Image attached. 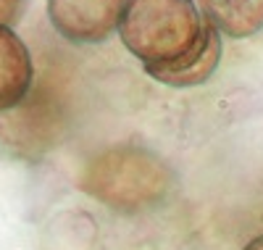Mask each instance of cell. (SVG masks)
<instances>
[{"instance_id":"7a4b0ae2","label":"cell","mask_w":263,"mask_h":250,"mask_svg":"<svg viewBox=\"0 0 263 250\" xmlns=\"http://www.w3.org/2000/svg\"><path fill=\"white\" fill-rule=\"evenodd\" d=\"M82 187L111 208H142L161 198L166 169L153 155L135 148L108 150L90 164Z\"/></svg>"},{"instance_id":"5b68a950","label":"cell","mask_w":263,"mask_h":250,"mask_svg":"<svg viewBox=\"0 0 263 250\" xmlns=\"http://www.w3.org/2000/svg\"><path fill=\"white\" fill-rule=\"evenodd\" d=\"M205 21L234 40L253 37L263 29V0H197Z\"/></svg>"},{"instance_id":"277c9868","label":"cell","mask_w":263,"mask_h":250,"mask_svg":"<svg viewBox=\"0 0 263 250\" xmlns=\"http://www.w3.org/2000/svg\"><path fill=\"white\" fill-rule=\"evenodd\" d=\"M32 79L34 66L29 48L11 27H0V113L21 105Z\"/></svg>"},{"instance_id":"6da1fadb","label":"cell","mask_w":263,"mask_h":250,"mask_svg":"<svg viewBox=\"0 0 263 250\" xmlns=\"http://www.w3.org/2000/svg\"><path fill=\"white\" fill-rule=\"evenodd\" d=\"M119 34L145 74L168 87L203 84L221 61V34L192 0H126Z\"/></svg>"},{"instance_id":"8992f818","label":"cell","mask_w":263,"mask_h":250,"mask_svg":"<svg viewBox=\"0 0 263 250\" xmlns=\"http://www.w3.org/2000/svg\"><path fill=\"white\" fill-rule=\"evenodd\" d=\"M18 11H21V0H0V27L13 24Z\"/></svg>"},{"instance_id":"52a82bcc","label":"cell","mask_w":263,"mask_h":250,"mask_svg":"<svg viewBox=\"0 0 263 250\" xmlns=\"http://www.w3.org/2000/svg\"><path fill=\"white\" fill-rule=\"evenodd\" d=\"M242 250H263V235H260V237H255L253 242H248Z\"/></svg>"},{"instance_id":"3957f363","label":"cell","mask_w":263,"mask_h":250,"mask_svg":"<svg viewBox=\"0 0 263 250\" xmlns=\"http://www.w3.org/2000/svg\"><path fill=\"white\" fill-rule=\"evenodd\" d=\"M126 0H48L50 24L69 42H103L121 24Z\"/></svg>"}]
</instances>
